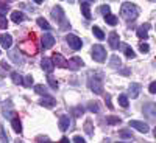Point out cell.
<instances>
[{"label":"cell","instance_id":"21","mask_svg":"<svg viewBox=\"0 0 156 143\" xmlns=\"http://www.w3.org/2000/svg\"><path fill=\"white\" fill-rule=\"evenodd\" d=\"M109 66H111L112 69H119V67L122 66V61H120V58L114 55V56L111 58V61H109Z\"/></svg>","mask_w":156,"mask_h":143},{"label":"cell","instance_id":"42","mask_svg":"<svg viewBox=\"0 0 156 143\" xmlns=\"http://www.w3.org/2000/svg\"><path fill=\"white\" fill-rule=\"evenodd\" d=\"M148 90H150V94H156V83H154V81H153V83L150 84Z\"/></svg>","mask_w":156,"mask_h":143},{"label":"cell","instance_id":"18","mask_svg":"<svg viewBox=\"0 0 156 143\" xmlns=\"http://www.w3.org/2000/svg\"><path fill=\"white\" fill-rule=\"evenodd\" d=\"M55 98H51V97H44L42 100H41V106H44V107H53L55 106Z\"/></svg>","mask_w":156,"mask_h":143},{"label":"cell","instance_id":"31","mask_svg":"<svg viewBox=\"0 0 156 143\" xmlns=\"http://www.w3.org/2000/svg\"><path fill=\"white\" fill-rule=\"evenodd\" d=\"M45 90H47V89H45L42 84H36V86H34V92L39 94V95H42V94L45 95Z\"/></svg>","mask_w":156,"mask_h":143},{"label":"cell","instance_id":"41","mask_svg":"<svg viewBox=\"0 0 156 143\" xmlns=\"http://www.w3.org/2000/svg\"><path fill=\"white\" fill-rule=\"evenodd\" d=\"M72 141H75V143H84V138H83V137H80V135H75Z\"/></svg>","mask_w":156,"mask_h":143},{"label":"cell","instance_id":"23","mask_svg":"<svg viewBox=\"0 0 156 143\" xmlns=\"http://www.w3.org/2000/svg\"><path fill=\"white\" fill-rule=\"evenodd\" d=\"M11 80L14 84H23V78L17 72H11Z\"/></svg>","mask_w":156,"mask_h":143},{"label":"cell","instance_id":"39","mask_svg":"<svg viewBox=\"0 0 156 143\" xmlns=\"http://www.w3.org/2000/svg\"><path fill=\"white\" fill-rule=\"evenodd\" d=\"M100 12H103V14H108V12H109V5H101V6H100Z\"/></svg>","mask_w":156,"mask_h":143},{"label":"cell","instance_id":"10","mask_svg":"<svg viewBox=\"0 0 156 143\" xmlns=\"http://www.w3.org/2000/svg\"><path fill=\"white\" fill-rule=\"evenodd\" d=\"M109 47L112 50H117V48L120 47V39H119V34H117L115 31H112L109 34Z\"/></svg>","mask_w":156,"mask_h":143},{"label":"cell","instance_id":"36","mask_svg":"<svg viewBox=\"0 0 156 143\" xmlns=\"http://www.w3.org/2000/svg\"><path fill=\"white\" fill-rule=\"evenodd\" d=\"M106 121H108L109 124H117V123H120V118H117V117H109Z\"/></svg>","mask_w":156,"mask_h":143},{"label":"cell","instance_id":"15","mask_svg":"<svg viewBox=\"0 0 156 143\" xmlns=\"http://www.w3.org/2000/svg\"><path fill=\"white\" fill-rule=\"evenodd\" d=\"M41 67H42V70L44 72H47V73H51L53 72V62H51V59H47V58H44L42 59V62H41Z\"/></svg>","mask_w":156,"mask_h":143},{"label":"cell","instance_id":"26","mask_svg":"<svg viewBox=\"0 0 156 143\" xmlns=\"http://www.w3.org/2000/svg\"><path fill=\"white\" fill-rule=\"evenodd\" d=\"M105 22L109 23V25H115V23H117V17L112 16L111 12H108V14H105Z\"/></svg>","mask_w":156,"mask_h":143},{"label":"cell","instance_id":"16","mask_svg":"<svg viewBox=\"0 0 156 143\" xmlns=\"http://www.w3.org/2000/svg\"><path fill=\"white\" fill-rule=\"evenodd\" d=\"M11 20L14 22V23H20V22H23V20H25L23 12H20V11H12V12H11Z\"/></svg>","mask_w":156,"mask_h":143},{"label":"cell","instance_id":"9","mask_svg":"<svg viewBox=\"0 0 156 143\" xmlns=\"http://www.w3.org/2000/svg\"><path fill=\"white\" fill-rule=\"evenodd\" d=\"M41 44H42V47L45 50L47 48H51V47H53V44H55V37L51 36V34H44L42 39H41Z\"/></svg>","mask_w":156,"mask_h":143},{"label":"cell","instance_id":"17","mask_svg":"<svg viewBox=\"0 0 156 143\" xmlns=\"http://www.w3.org/2000/svg\"><path fill=\"white\" fill-rule=\"evenodd\" d=\"M129 97L131 98H137V95H139V92H140V84H137V83H133L131 86H129Z\"/></svg>","mask_w":156,"mask_h":143},{"label":"cell","instance_id":"5","mask_svg":"<svg viewBox=\"0 0 156 143\" xmlns=\"http://www.w3.org/2000/svg\"><path fill=\"white\" fill-rule=\"evenodd\" d=\"M66 41H67L69 47H72L73 50H80L81 45H83L81 39L78 37V36H75V34H67V36H66Z\"/></svg>","mask_w":156,"mask_h":143},{"label":"cell","instance_id":"30","mask_svg":"<svg viewBox=\"0 0 156 143\" xmlns=\"http://www.w3.org/2000/svg\"><path fill=\"white\" fill-rule=\"evenodd\" d=\"M92 31H94V34L100 39V41H101V39H105V33H103L98 27H94V28H92Z\"/></svg>","mask_w":156,"mask_h":143},{"label":"cell","instance_id":"14","mask_svg":"<svg viewBox=\"0 0 156 143\" xmlns=\"http://www.w3.org/2000/svg\"><path fill=\"white\" fill-rule=\"evenodd\" d=\"M11 44H12V37L9 34H2V36H0V45H2L5 50L9 48Z\"/></svg>","mask_w":156,"mask_h":143},{"label":"cell","instance_id":"45","mask_svg":"<svg viewBox=\"0 0 156 143\" xmlns=\"http://www.w3.org/2000/svg\"><path fill=\"white\" fill-rule=\"evenodd\" d=\"M81 2H86V3H89V2H94V0H81Z\"/></svg>","mask_w":156,"mask_h":143},{"label":"cell","instance_id":"8","mask_svg":"<svg viewBox=\"0 0 156 143\" xmlns=\"http://www.w3.org/2000/svg\"><path fill=\"white\" fill-rule=\"evenodd\" d=\"M8 56H9V59L14 62V64H17V66H22V64H23V58L19 53V48L17 50H11L9 53H8Z\"/></svg>","mask_w":156,"mask_h":143},{"label":"cell","instance_id":"24","mask_svg":"<svg viewBox=\"0 0 156 143\" xmlns=\"http://www.w3.org/2000/svg\"><path fill=\"white\" fill-rule=\"evenodd\" d=\"M37 25H39L41 28H44V30H51L50 23H48L45 19H42V17H39V19H37Z\"/></svg>","mask_w":156,"mask_h":143},{"label":"cell","instance_id":"6","mask_svg":"<svg viewBox=\"0 0 156 143\" xmlns=\"http://www.w3.org/2000/svg\"><path fill=\"white\" fill-rule=\"evenodd\" d=\"M129 128H134V129H137L139 132H144V134L150 131V128H148L147 123H142V121H137V120H131V121H129Z\"/></svg>","mask_w":156,"mask_h":143},{"label":"cell","instance_id":"33","mask_svg":"<svg viewBox=\"0 0 156 143\" xmlns=\"http://www.w3.org/2000/svg\"><path fill=\"white\" fill-rule=\"evenodd\" d=\"M23 84L27 86V87H30V86L33 84V76H31V75H27V76H25V78H23Z\"/></svg>","mask_w":156,"mask_h":143},{"label":"cell","instance_id":"13","mask_svg":"<svg viewBox=\"0 0 156 143\" xmlns=\"http://www.w3.org/2000/svg\"><path fill=\"white\" fill-rule=\"evenodd\" d=\"M83 66V61H81V58H72L69 62H67V67L70 69V70H78Z\"/></svg>","mask_w":156,"mask_h":143},{"label":"cell","instance_id":"12","mask_svg":"<svg viewBox=\"0 0 156 143\" xmlns=\"http://www.w3.org/2000/svg\"><path fill=\"white\" fill-rule=\"evenodd\" d=\"M70 126V118H69V115H61L59 117V129L64 132V131H67Z\"/></svg>","mask_w":156,"mask_h":143},{"label":"cell","instance_id":"34","mask_svg":"<svg viewBox=\"0 0 156 143\" xmlns=\"http://www.w3.org/2000/svg\"><path fill=\"white\" fill-rule=\"evenodd\" d=\"M8 9H9V6L6 3H0V16H5Z\"/></svg>","mask_w":156,"mask_h":143},{"label":"cell","instance_id":"4","mask_svg":"<svg viewBox=\"0 0 156 143\" xmlns=\"http://www.w3.org/2000/svg\"><path fill=\"white\" fill-rule=\"evenodd\" d=\"M90 55H92L94 61H97V62H105V59H106V51L101 45H94Z\"/></svg>","mask_w":156,"mask_h":143},{"label":"cell","instance_id":"29","mask_svg":"<svg viewBox=\"0 0 156 143\" xmlns=\"http://www.w3.org/2000/svg\"><path fill=\"white\" fill-rule=\"evenodd\" d=\"M119 135L123 137V138H133L131 131H128V129H122V131H119Z\"/></svg>","mask_w":156,"mask_h":143},{"label":"cell","instance_id":"44","mask_svg":"<svg viewBox=\"0 0 156 143\" xmlns=\"http://www.w3.org/2000/svg\"><path fill=\"white\" fill-rule=\"evenodd\" d=\"M33 2H34V3H42L44 0H33Z\"/></svg>","mask_w":156,"mask_h":143},{"label":"cell","instance_id":"27","mask_svg":"<svg viewBox=\"0 0 156 143\" xmlns=\"http://www.w3.org/2000/svg\"><path fill=\"white\" fill-rule=\"evenodd\" d=\"M87 109H89L90 112H95V114L100 112V106L97 104V101H90L89 104H87Z\"/></svg>","mask_w":156,"mask_h":143},{"label":"cell","instance_id":"28","mask_svg":"<svg viewBox=\"0 0 156 143\" xmlns=\"http://www.w3.org/2000/svg\"><path fill=\"white\" fill-rule=\"evenodd\" d=\"M84 131H86L87 135H92V134H94V131H92V123H90V120H86V123H84Z\"/></svg>","mask_w":156,"mask_h":143},{"label":"cell","instance_id":"25","mask_svg":"<svg viewBox=\"0 0 156 143\" xmlns=\"http://www.w3.org/2000/svg\"><path fill=\"white\" fill-rule=\"evenodd\" d=\"M47 83H48V86H50L51 89H55V90H56V89H58V86H59V84H58V81H56L51 75H48V76H47Z\"/></svg>","mask_w":156,"mask_h":143},{"label":"cell","instance_id":"32","mask_svg":"<svg viewBox=\"0 0 156 143\" xmlns=\"http://www.w3.org/2000/svg\"><path fill=\"white\" fill-rule=\"evenodd\" d=\"M119 104H120L122 107H128V98H126L125 95H120V97H119Z\"/></svg>","mask_w":156,"mask_h":143},{"label":"cell","instance_id":"37","mask_svg":"<svg viewBox=\"0 0 156 143\" xmlns=\"http://www.w3.org/2000/svg\"><path fill=\"white\" fill-rule=\"evenodd\" d=\"M83 112H84L83 107H75V109H73V115H75V117H81Z\"/></svg>","mask_w":156,"mask_h":143},{"label":"cell","instance_id":"19","mask_svg":"<svg viewBox=\"0 0 156 143\" xmlns=\"http://www.w3.org/2000/svg\"><path fill=\"white\" fill-rule=\"evenodd\" d=\"M11 124H12V129H14V132L22 134V124H20V120L17 118V117H14V118L11 120Z\"/></svg>","mask_w":156,"mask_h":143},{"label":"cell","instance_id":"7","mask_svg":"<svg viewBox=\"0 0 156 143\" xmlns=\"http://www.w3.org/2000/svg\"><path fill=\"white\" fill-rule=\"evenodd\" d=\"M51 62H53V66H56V67H59V69H66V67H67V61L64 59L59 53H55V55H53V58H51Z\"/></svg>","mask_w":156,"mask_h":143},{"label":"cell","instance_id":"43","mask_svg":"<svg viewBox=\"0 0 156 143\" xmlns=\"http://www.w3.org/2000/svg\"><path fill=\"white\" fill-rule=\"evenodd\" d=\"M106 104H108V107H109V109H112V104L109 103V95H106Z\"/></svg>","mask_w":156,"mask_h":143},{"label":"cell","instance_id":"3","mask_svg":"<svg viewBox=\"0 0 156 143\" xmlns=\"http://www.w3.org/2000/svg\"><path fill=\"white\" fill-rule=\"evenodd\" d=\"M87 86H89V89L92 90L94 94L100 95L103 92V80H101V76H90L87 80Z\"/></svg>","mask_w":156,"mask_h":143},{"label":"cell","instance_id":"22","mask_svg":"<svg viewBox=\"0 0 156 143\" xmlns=\"http://www.w3.org/2000/svg\"><path fill=\"white\" fill-rule=\"evenodd\" d=\"M81 12H83V16L86 19H90L92 16H90V9H89V3L86 2H81Z\"/></svg>","mask_w":156,"mask_h":143},{"label":"cell","instance_id":"35","mask_svg":"<svg viewBox=\"0 0 156 143\" xmlns=\"http://www.w3.org/2000/svg\"><path fill=\"white\" fill-rule=\"evenodd\" d=\"M0 138H2V141H8V135H6V132H5V129L0 126Z\"/></svg>","mask_w":156,"mask_h":143},{"label":"cell","instance_id":"46","mask_svg":"<svg viewBox=\"0 0 156 143\" xmlns=\"http://www.w3.org/2000/svg\"><path fill=\"white\" fill-rule=\"evenodd\" d=\"M150 2H154V0H150Z\"/></svg>","mask_w":156,"mask_h":143},{"label":"cell","instance_id":"11","mask_svg":"<svg viewBox=\"0 0 156 143\" xmlns=\"http://www.w3.org/2000/svg\"><path fill=\"white\" fill-rule=\"evenodd\" d=\"M148 28H150V23H144L137 28V37L139 39H148Z\"/></svg>","mask_w":156,"mask_h":143},{"label":"cell","instance_id":"20","mask_svg":"<svg viewBox=\"0 0 156 143\" xmlns=\"http://www.w3.org/2000/svg\"><path fill=\"white\" fill-rule=\"evenodd\" d=\"M122 48H123V51H125V56H126L128 59H134V58H136V53L133 51V48H129L126 44H123V45H122Z\"/></svg>","mask_w":156,"mask_h":143},{"label":"cell","instance_id":"1","mask_svg":"<svg viewBox=\"0 0 156 143\" xmlns=\"http://www.w3.org/2000/svg\"><path fill=\"white\" fill-rule=\"evenodd\" d=\"M139 14V9L136 5L129 3V2H125L122 3V8H120V16L125 19V20H134Z\"/></svg>","mask_w":156,"mask_h":143},{"label":"cell","instance_id":"40","mask_svg":"<svg viewBox=\"0 0 156 143\" xmlns=\"http://www.w3.org/2000/svg\"><path fill=\"white\" fill-rule=\"evenodd\" d=\"M139 48H140V51H142V53H147V51L150 50V47H148L147 44H140V47H139Z\"/></svg>","mask_w":156,"mask_h":143},{"label":"cell","instance_id":"2","mask_svg":"<svg viewBox=\"0 0 156 143\" xmlns=\"http://www.w3.org/2000/svg\"><path fill=\"white\" fill-rule=\"evenodd\" d=\"M51 17H53V19L59 23L61 30H67V28H70V23L66 20V17H64V11H62L61 6H55L53 9H51Z\"/></svg>","mask_w":156,"mask_h":143},{"label":"cell","instance_id":"38","mask_svg":"<svg viewBox=\"0 0 156 143\" xmlns=\"http://www.w3.org/2000/svg\"><path fill=\"white\" fill-rule=\"evenodd\" d=\"M0 28H8V22L3 16H0Z\"/></svg>","mask_w":156,"mask_h":143}]
</instances>
